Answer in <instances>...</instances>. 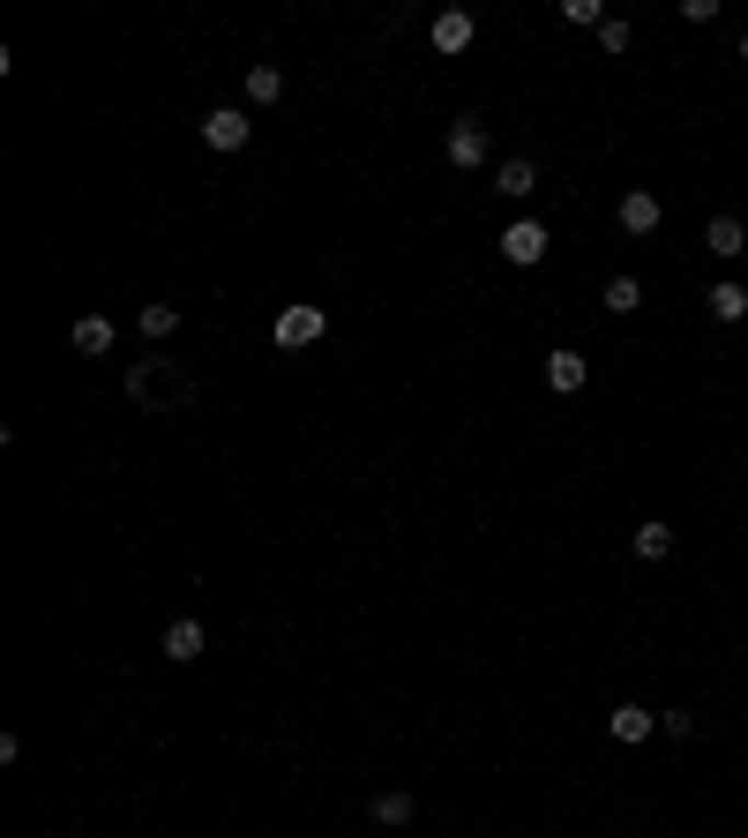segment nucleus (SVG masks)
I'll list each match as a JSON object with an SVG mask.
<instances>
[{
	"label": "nucleus",
	"instance_id": "5",
	"mask_svg": "<svg viewBox=\"0 0 748 838\" xmlns=\"http://www.w3.org/2000/svg\"><path fill=\"white\" fill-rule=\"evenodd\" d=\"M248 135H254L248 113H233V105H217V113L203 121V143H209V150H225V158H233V150H248Z\"/></svg>",
	"mask_w": 748,
	"mask_h": 838
},
{
	"label": "nucleus",
	"instance_id": "2",
	"mask_svg": "<svg viewBox=\"0 0 748 838\" xmlns=\"http://www.w3.org/2000/svg\"><path fill=\"white\" fill-rule=\"evenodd\" d=\"M322 330H330V315L315 299H292V307H277V322H270L277 352H307V344H322Z\"/></svg>",
	"mask_w": 748,
	"mask_h": 838
},
{
	"label": "nucleus",
	"instance_id": "13",
	"mask_svg": "<svg viewBox=\"0 0 748 838\" xmlns=\"http://www.w3.org/2000/svg\"><path fill=\"white\" fill-rule=\"evenodd\" d=\"M285 98V68L277 60H254L248 68V105H277Z\"/></svg>",
	"mask_w": 748,
	"mask_h": 838
},
{
	"label": "nucleus",
	"instance_id": "17",
	"mask_svg": "<svg viewBox=\"0 0 748 838\" xmlns=\"http://www.w3.org/2000/svg\"><path fill=\"white\" fill-rule=\"evenodd\" d=\"M135 330L150 337V344H166V337L180 330V307H172V299H150V307H143V315H135Z\"/></svg>",
	"mask_w": 748,
	"mask_h": 838
},
{
	"label": "nucleus",
	"instance_id": "21",
	"mask_svg": "<svg viewBox=\"0 0 748 838\" xmlns=\"http://www.w3.org/2000/svg\"><path fill=\"white\" fill-rule=\"evenodd\" d=\"M659 734L666 741H696V712H659Z\"/></svg>",
	"mask_w": 748,
	"mask_h": 838
},
{
	"label": "nucleus",
	"instance_id": "1",
	"mask_svg": "<svg viewBox=\"0 0 748 838\" xmlns=\"http://www.w3.org/2000/svg\"><path fill=\"white\" fill-rule=\"evenodd\" d=\"M127 397H135L143 412H188V405H195V375L172 367V360H135V367H127Z\"/></svg>",
	"mask_w": 748,
	"mask_h": 838
},
{
	"label": "nucleus",
	"instance_id": "22",
	"mask_svg": "<svg viewBox=\"0 0 748 838\" xmlns=\"http://www.w3.org/2000/svg\"><path fill=\"white\" fill-rule=\"evenodd\" d=\"M599 45H607V53H628V45H636V31H628L622 15H607V23H599Z\"/></svg>",
	"mask_w": 748,
	"mask_h": 838
},
{
	"label": "nucleus",
	"instance_id": "3",
	"mask_svg": "<svg viewBox=\"0 0 748 838\" xmlns=\"http://www.w3.org/2000/svg\"><path fill=\"white\" fill-rule=\"evenodd\" d=\"M546 240H554V233H546L540 217H517V225H501V262L540 270V262H546Z\"/></svg>",
	"mask_w": 748,
	"mask_h": 838
},
{
	"label": "nucleus",
	"instance_id": "10",
	"mask_svg": "<svg viewBox=\"0 0 748 838\" xmlns=\"http://www.w3.org/2000/svg\"><path fill=\"white\" fill-rule=\"evenodd\" d=\"M607 734H614V741H651L659 718L644 712V704H614V712H607Z\"/></svg>",
	"mask_w": 748,
	"mask_h": 838
},
{
	"label": "nucleus",
	"instance_id": "12",
	"mask_svg": "<svg viewBox=\"0 0 748 838\" xmlns=\"http://www.w3.org/2000/svg\"><path fill=\"white\" fill-rule=\"evenodd\" d=\"M704 248L718 254V262H734V254L748 248V225H741V217H711V225H704Z\"/></svg>",
	"mask_w": 748,
	"mask_h": 838
},
{
	"label": "nucleus",
	"instance_id": "6",
	"mask_svg": "<svg viewBox=\"0 0 748 838\" xmlns=\"http://www.w3.org/2000/svg\"><path fill=\"white\" fill-rule=\"evenodd\" d=\"M614 217H622V233H636V240H644V233H659L666 203H659V195H651V188H628V195H622V210H614Z\"/></svg>",
	"mask_w": 748,
	"mask_h": 838
},
{
	"label": "nucleus",
	"instance_id": "14",
	"mask_svg": "<svg viewBox=\"0 0 748 838\" xmlns=\"http://www.w3.org/2000/svg\"><path fill=\"white\" fill-rule=\"evenodd\" d=\"M546 382H554L562 397H577V389H583V352H569V344H562V352H546Z\"/></svg>",
	"mask_w": 748,
	"mask_h": 838
},
{
	"label": "nucleus",
	"instance_id": "20",
	"mask_svg": "<svg viewBox=\"0 0 748 838\" xmlns=\"http://www.w3.org/2000/svg\"><path fill=\"white\" fill-rule=\"evenodd\" d=\"M562 23H577V31H599V23H607V8H599V0H562Z\"/></svg>",
	"mask_w": 748,
	"mask_h": 838
},
{
	"label": "nucleus",
	"instance_id": "23",
	"mask_svg": "<svg viewBox=\"0 0 748 838\" xmlns=\"http://www.w3.org/2000/svg\"><path fill=\"white\" fill-rule=\"evenodd\" d=\"M741 68H748V38H741Z\"/></svg>",
	"mask_w": 748,
	"mask_h": 838
},
{
	"label": "nucleus",
	"instance_id": "18",
	"mask_svg": "<svg viewBox=\"0 0 748 838\" xmlns=\"http://www.w3.org/2000/svg\"><path fill=\"white\" fill-rule=\"evenodd\" d=\"M599 299H607V315H636V307H644V285L622 270V278H607V293H599Z\"/></svg>",
	"mask_w": 748,
	"mask_h": 838
},
{
	"label": "nucleus",
	"instance_id": "11",
	"mask_svg": "<svg viewBox=\"0 0 748 838\" xmlns=\"http://www.w3.org/2000/svg\"><path fill=\"white\" fill-rule=\"evenodd\" d=\"M495 188L509 195V203H524V195L540 188V166H532V158H501V166H495Z\"/></svg>",
	"mask_w": 748,
	"mask_h": 838
},
{
	"label": "nucleus",
	"instance_id": "9",
	"mask_svg": "<svg viewBox=\"0 0 748 838\" xmlns=\"http://www.w3.org/2000/svg\"><path fill=\"white\" fill-rule=\"evenodd\" d=\"M68 344H76L83 360H105V352H113V315H76Z\"/></svg>",
	"mask_w": 748,
	"mask_h": 838
},
{
	"label": "nucleus",
	"instance_id": "19",
	"mask_svg": "<svg viewBox=\"0 0 748 838\" xmlns=\"http://www.w3.org/2000/svg\"><path fill=\"white\" fill-rule=\"evenodd\" d=\"M412 808L419 801L405 794V786H382V794H374V824H412Z\"/></svg>",
	"mask_w": 748,
	"mask_h": 838
},
{
	"label": "nucleus",
	"instance_id": "15",
	"mask_svg": "<svg viewBox=\"0 0 748 838\" xmlns=\"http://www.w3.org/2000/svg\"><path fill=\"white\" fill-rule=\"evenodd\" d=\"M704 299H711V315H718V322H741V315H748V285H741V278H718Z\"/></svg>",
	"mask_w": 748,
	"mask_h": 838
},
{
	"label": "nucleus",
	"instance_id": "16",
	"mask_svg": "<svg viewBox=\"0 0 748 838\" xmlns=\"http://www.w3.org/2000/svg\"><path fill=\"white\" fill-rule=\"evenodd\" d=\"M628 554H636V562H666V554H673V524H659V517H651V524H636Z\"/></svg>",
	"mask_w": 748,
	"mask_h": 838
},
{
	"label": "nucleus",
	"instance_id": "7",
	"mask_svg": "<svg viewBox=\"0 0 748 838\" xmlns=\"http://www.w3.org/2000/svg\"><path fill=\"white\" fill-rule=\"evenodd\" d=\"M427 38H434V53H464V45L479 38V23H472V15H464V8H442V15H434V31H427Z\"/></svg>",
	"mask_w": 748,
	"mask_h": 838
},
{
	"label": "nucleus",
	"instance_id": "4",
	"mask_svg": "<svg viewBox=\"0 0 748 838\" xmlns=\"http://www.w3.org/2000/svg\"><path fill=\"white\" fill-rule=\"evenodd\" d=\"M442 150H450V166H464V172H479L487 166V121H450V135H442Z\"/></svg>",
	"mask_w": 748,
	"mask_h": 838
},
{
	"label": "nucleus",
	"instance_id": "8",
	"mask_svg": "<svg viewBox=\"0 0 748 838\" xmlns=\"http://www.w3.org/2000/svg\"><path fill=\"white\" fill-rule=\"evenodd\" d=\"M203 622H188V614H180V622H166V659L172 667H195V659H203Z\"/></svg>",
	"mask_w": 748,
	"mask_h": 838
}]
</instances>
